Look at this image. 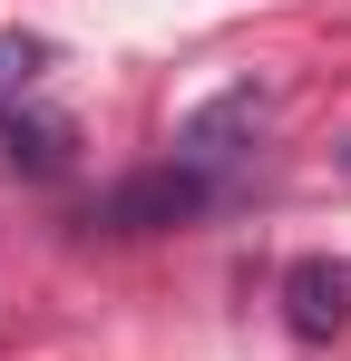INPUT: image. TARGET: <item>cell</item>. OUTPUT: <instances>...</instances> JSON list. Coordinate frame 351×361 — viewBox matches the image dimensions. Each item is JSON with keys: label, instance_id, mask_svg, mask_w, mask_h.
Masks as SVG:
<instances>
[{"label": "cell", "instance_id": "cell-4", "mask_svg": "<svg viewBox=\"0 0 351 361\" xmlns=\"http://www.w3.org/2000/svg\"><path fill=\"white\" fill-rule=\"evenodd\" d=\"M68 147H78V127L39 108V98H20V108H0V157H10V176H68Z\"/></svg>", "mask_w": 351, "mask_h": 361}, {"label": "cell", "instance_id": "cell-3", "mask_svg": "<svg viewBox=\"0 0 351 361\" xmlns=\"http://www.w3.org/2000/svg\"><path fill=\"white\" fill-rule=\"evenodd\" d=\"M283 322H292V342H342V322H351V274L322 264V254H302V264L283 274Z\"/></svg>", "mask_w": 351, "mask_h": 361}, {"label": "cell", "instance_id": "cell-5", "mask_svg": "<svg viewBox=\"0 0 351 361\" xmlns=\"http://www.w3.org/2000/svg\"><path fill=\"white\" fill-rule=\"evenodd\" d=\"M39 68H49V49H39V39H20V30H0V108H20V98H39Z\"/></svg>", "mask_w": 351, "mask_h": 361}, {"label": "cell", "instance_id": "cell-2", "mask_svg": "<svg viewBox=\"0 0 351 361\" xmlns=\"http://www.w3.org/2000/svg\"><path fill=\"white\" fill-rule=\"evenodd\" d=\"M254 127H264V98H254V88H234V98H215L205 118L176 137V166H195L205 185H225L234 166H244V147H254Z\"/></svg>", "mask_w": 351, "mask_h": 361}, {"label": "cell", "instance_id": "cell-1", "mask_svg": "<svg viewBox=\"0 0 351 361\" xmlns=\"http://www.w3.org/2000/svg\"><path fill=\"white\" fill-rule=\"evenodd\" d=\"M205 205H215V185L195 176V166H147V176H127L108 195V205H98V225H108V235H156V225H185V215H205Z\"/></svg>", "mask_w": 351, "mask_h": 361}]
</instances>
